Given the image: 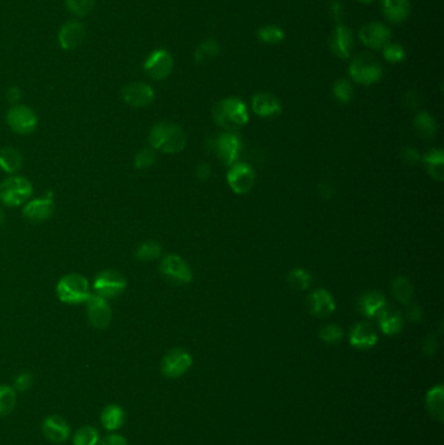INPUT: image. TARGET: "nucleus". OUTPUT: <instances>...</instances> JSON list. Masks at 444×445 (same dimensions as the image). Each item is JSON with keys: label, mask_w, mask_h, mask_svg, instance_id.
I'll return each mask as SVG.
<instances>
[{"label": "nucleus", "mask_w": 444, "mask_h": 445, "mask_svg": "<svg viewBox=\"0 0 444 445\" xmlns=\"http://www.w3.org/2000/svg\"><path fill=\"white\" fill-rule=\"evenodd\" d=\"M149 143L151 148L159 153L177 154L187 146V135L177 124L159 121L151 128Z\"/></svg>", "instance_id": "f257e3e1"}, {"label": "nucleus", "mask_w": 444, "mask_h": 445, "mask_svg": "<svg viewBox=\"0 0 444 445\" xmlns=\"http://www.w3.org/2000/svg\"><path fill=\"white\" fill-rule=\"evenodd\" d=\"M212 119L226 132H236L248 124V107L239 98H224L214 106Z\"/></svg>", "instance_id": "f03ea898"}, {"label": "nucleus", "mask_w": 444, "mask_h": 445, "mask_svg": "<svg viewBox=\"0 0 444 445\" xmlns=\"http://www.w3.org/2000/svg\"><path fill=\"white\" fill-rule=\"evenodd\" d=\"M55 292L61 302L67 305L86 304L91 296L89 280L77 272L64 275L61 277Z\"/></svg>", "instance_id": "7ed1b4c3"}, {"label": "nucleus", "mask_w": 444, "mask_h": 445, "mask_svg": "<svg viewBox=\"0 0 444 445\" xmlns=\"http://www.w3.org/2000/svg\"><path fill=\"white\" fill-rule=\"evenodd\" d=\"M33 195L31 180L21 175H11L0 184V200L7 208L24 206Z\"/></svg>", "instance_id": "20e7f679"}, {"label": "nucleus", "mask_w": 444, "mask_h": 445, "mask_svg": "<svg viewBox=\"0 0 444 445\" xmlns=\"http://www.w3.org/2000/svg\"><path fill=\"white\" fill-rule=\"evenodd\" d=\"M349 76L354 82L369 86L382 78L383 68L371 53L365 52L351 61Z\"/></svg>", "instance_id": "39448f33"}, {"label": "nucleus", "mask_w": 444, "mask_h": 445, "mask_svg": "<svg viewBox=\"0 0 444 445\" xmlns=\"http://www.w3.org/2000/svg\"><path fill=\"white\" fill-rule=\"evenodd\" d=\"M128 288V280L125 276L116 270L100 271L93 282V290L95 295L105 300H115L120 297Z\"/></svg>", "instance_id": "423d86ee"}, {"label": "nucleus", "mask_w": 444, "mask_h": 445, "mask_svg": "<svg viewBox=\"0 0 444 445\" xmlns=\"http://www.w3.org/2000/svg\"><path fill=\"white\" fill-rule=\"evenodd\" d=\"M159 271L167 282L175 285H184L193 280L192 268L189 267L188 263L177 254L165 255L160 260Z\"/></svg>", "instance_id": "0eeeda50"}, {"label": "nucleus", "mask_w": 444, "mask_h": 445, "mask_svg": "<svg viewBox=\"0 0 444 445\" xmlns=\"http://www.w3.org/2000/svg\"><path fill=\"white\" fill-rule=\"evenodd\" d=\"M7 124L15 133L31 134L37 129L38 116L25 104H14L6 115Z\"/></svg>", "instance_id": "6e6552de"}, {"label": "nucleus", "mask_w": 444, "mask_h": 445, "mask_svg": "<svg viewBox=\"0 0 444 445\" xmlns=\"http://www.w3.org/2000/svg\"><path fill=\"white\" fill-rule=\"evenodd\" d=\"M173 69V58L165 48H157L151 52L143 63L145 73L154 81H163Z\"/></svg>", "instance_id": "1a4fd4ad"}, {"label": "nucleus", "mask_w": 444, "mask_h": 445, "mask_svg": "<svg viewBox=\"0 0 444 445\" xmlns=\"http://www.w3.org/2000/svg\"><path fill=\"white\" fill-rule=\"evenodd\" d=\"M193 359L185 349L173 348L166 353L160 364L162 374L170 379H177L188 372Z\"/></svg>", "instance_id": "9d476101"}, {"label": "nucleus", "mask_w": 444, "mask_h": 445, "mask_svg": "<svg viewBox=\"0 0 444 445\" xmlns=\"http://www.w3.org/2000/svg\"><path fill=\"white\" fill-rule=\"evenodd\" d=\"M227 183L236 194H247L256 184V172L247 163H234L227 173Z\"/></svg>", "instance_id": "9b49d317"}, {"label": "nucleus", "mask_w": 444, "mask_h": 445, "mask_svg": "<svg viewBox=\"0 0 444 445\" xmlns=\"http://www.w3.org/2000/svg\"><path fill=\"white\" fill-rule=\"evenodd\" d=\"M86 314L89 323L97 329H105L113 320V309L108 300L95 293H91L86 301Z\"/></svg>", "instance_id": "f8f14e48"}, {"label": "nucleus", "mask_w": 444, "mask_h": 445, "mask_svg": "<svg viewBox=\"0 0 444 445\" xmlns=\"http://www.w3.org/2000/svg\"><path fill=\"white\" fill-rule=\"evenodd\" d=\"M121 98L130 107L143 108L153 103L155 93L146 82H130L121 90Z\"/></svg>", "instance_id": "ddd939ff"}, {"label": "nucleus", "mask_w": 444, "mask_h": 445, "mask_svg": "<svg viewBox=\"0 0 444 445\" xmlns=\"http://www.w3.org/2000/svg\"><path fill=\"white\" fill-rule=\"evenodd\" d=\"M55 203L53 194L47 193L43 197L29 200L23 208V215L31 222H42L48 220L53 215Z\"/></svg>", "instance_id": "4468645a"}, {"label": "nucleus", "mask_w": 444, "mask_h": 445, "mask_svg": "<svg viewBox=\"0 0 444 445\" xmlns=\"http://www.w3.org/2000/svg\"><path fill=\"white\" fill-rule=\"evenodd\" d=\"M358 37L366 47L373 50H381L391 42L392 33L390 28H387L384 24L370 23L362 26Z\"/></svg>", "instance_id": "2eb2a0df"}, {"label": "nucleus", "mask_w": 444, "mask_h": 445, "mask_svg": "<svg viewBox=\"0 0 444 445\" xmlns=\"http://www.w3.org/2000/svg\"><path fill=\"white\" fill-rule=\"evenodd\" d=\"M86 37V28L83 23L77 20H69L61 25L58 33V42L61 50L72 51L83 45Z\"/></svg>", "instance_id": "dca6fc26"}, {"label": "nucleus", "mask_w": 444, "mask_h": 445, "mask_svg": "<svg viewBox=\"0 0 444 445\" xmlns=\"http://www.w3.org/2000/svg\"><path fill=\"white\" fill-rule=\"evenodd\" d=\"M215 148L222 163L231 167L237 163L241 150L240 137L234 132L220 134L215 141Z\"/></svg>", "instance_id": "f3484780"}, {"label": "nucleus", "mask_w": 444, "mask_h": 445, "mask_svg": "<svg viewBox=\"0 0 444 445\" xmlns=\"http://www.w3.org/2000/svg\"><path fill=\"white\" fill-rule=\"evenodd\" d=\"M308 310L314 318H327L334 314L336 305L331 295L326 290H313L306 300Z\"/></svg>", "instance_id": "a211bd4d"}, {"label": "nucleus", "mask_w": 444, "mask_h": 445, "mask_svg": "<svg viewBox=\"0 0 444 445\" xmlns=\"http://www.w3.org/2000/svg\"><path fill=\"white\" fill-rule=\"evenodd\" d=\"M354 39L351 29L346 25H338L330 38L332 53L340 59H348L353 50Z\"/></svg>", "instance_id": "6ab92c4d"}, {"label": "nucleus", "mask_w": 444, "mask_h": 445, "mask_svg": "<svg viewBox=\"0 0 444 445\" xmlns=\"http://www.w3.org/2000/svg\"><path fill=\"white\" fill-rule=\"evenodd\" d=\"M378 342V334L376 329L369 323L360 322L354 324L349 334V344L356 349L368 350L376 347Z\"/></svg>", "instance_id": "aec40b11"}, {"label": "nucleus", "mask_w": 444, "mask_h": 445, "mask_svg": "<svg viewBox=\"0 0 444 445\" xmlns=\"http://www.w3.org/2000/svg\"><path fill=\"white\" fill-rule=\"evenodd\" d=\"M42 431L46 438L55 444H61L66 441L71 435V427L68 422L61 416H50L46 418L42 424Z\"/></svg>", "instance_id": "412c9836"}, {"label": "nucleus", "mask_w": 444, "mask_h": 445, "mask_svg": "<svg viewBox=\"0 0 444 445\" xmlns=\"http://www.w3.org/2000/svg\"><path fill=\"white\" fill-rule=\"evenodd\" d=\"M252 108L259 118H275L282 113V103L270 93H258L252 99Z\"/></svg>", "instance_id": "4be33fe9"}, {"label": "nucleus", "mask_w": 444, "mask_h": 445, "mask_svg": "<svg viewBox=\"0 0 444 445\" xmlns=\"http://www.w3.org/2000/svg\"><path fill=\"white\" fill-rule=\"evenodd\" d=\"M358 312L366 318H376L378 314L387 306L383 295L378 290H369L358 298Z\"/></svg>", "instance_id": "5701e85b"}, {"label": "nucleus", "mask_w": 444, "mask_h": 445, "mask_svg": "<svg viewBox=\"0 0 444 445\" xmlns=\"http://www.w3.org/2000/svg\"><path fill=\"white\" fill-rule=\"evenodd\" d=\"M382 11L387 20L391 23L399 24L406 21L411 14L409 0H383Z\"/></svg>", "instance_id": "b1692460"}, {"label": "nucleus", "mask_w": 444, "mask_h": 445, "mask_svg": "<svg viewBox=\"0 0 444 445\" xmlns=\"http://www.w3.org/2000/svg\"><path fill=\"white\" fill-rule=\"evenodd\" d=\"M376 318L382 332L387 336L398 334L403 329V315L395 309H388L386 306Z\"/></svg>", "instance_id": "393cba45"}, {"label": "nucleus", "mask_w": 444, "mask_h": 445, "mask_svg": "<svg viewBox=\"0 0 444 445\" xmlns=\"http://www.w3.org/2000/svg\"><path fill=\"white\" fill-rule=\"evenodd\" d=\"M24 165V156L17 148H0V168L9 175H17Z\"/></svg>", "instance_id": "a878e982"}, {"label": "nucleus", "mask_w": 444, "mask_h": 445, "mask_svg": "<svg viewBox=\"0 0 444 445\" xmlns=\"http://www.w3.org/2000/svg\"><path fill=\"white\" fill-rule=\"evenodd\" d=\"M422 162L426 165V170L431 178L437 181H443L444 178V154L440 148H433L426 153Z\"/></svg>", "instance_id": "bb28decb"}, {"label": "nucleus", "mask_w": 444, "mask_h": 445, "mask_svg": "<svg viewBox=\"0 0 444 445\" xmlns=\"http://www.w3.org/2000/svg\"><path fill=\"white\" fill-rule=\"evenodd\" d=\"M125 410L119 405H108L103 409L100 414V422L103 424L105 430L116 431L123 427L125 423Z\"/></svg>", "instance_id": "cd10ccee"}, {"label": "nucleus", "mask_w": 444, "mask_h": 445, "mask_svg": "<svg viewBox=\"0 0 444 445\" xmlns=\"http://www.w3.org/2000/svg\"><path fill=\"white\" fill-rule=\"evenodd\" d=\"M426 409L430 416L439 422L444 418V391L443 387L438 386L431 388L426 394Z\"/></svg>", "instance_id": "c85d7f7f"}, {"label": "nucleus", "mask_w": 444, "mask_h": 445, "mask_svg": "<svg viewBox=\"0 0 444 445\" xmlns=\"http://www.w3.org/2000/svg\"><path fill=\"white\" fill-rule=\"evenodd\" d=\"M415 132L422 138H433L438 133V124L429 112H420L413 121Z\"/></svg>", "instance_id": "c756f323"}, {"label": "nucleus", "mask_w": 444, "mask_h": 445, "mask_svg": "<svg viewBox=\"0 0 444 445\" xmlns=\"http://www.w3.org/2000/svg\"><path fill=\"white\" fill-rule=\"evenodd\" d=\"M391 293L393 298L400 304L409 305L413 298V285H412V282L408 280L407 277L398 276L392 282Z\"/></svg>", "instance_id": "7c9ffc66"}, {"label": "nucleus", "mask_w": 444, "mask_h": 445, "mask_svg": "<svg viewBox=\"0 0 444 445\" xmlns=\"http://www.w3.org/2000/svg\"><path fill=\"white\" fill-rule=\"evenodd\" d=\"M162 246L157 241H153V240H148L143 244L137 246L136 258L141 262H150V260H158L159 257L162 255Z\"/></svg>", "instance_id": "2f4dec72"}, {"label": "nucleus", "mask_w": 444, "mask_h": 445, "mask_svg": "<svg viewBox=\"0 0 444 445\" xmlns=\"http://www.w3.org/2000/svg\"><path fill=\"white\" fill-rule=\"evenodd\" d=\"M311 282V275L304 268H294L286 275V282L294 290H306Z\"/></svg>", "instance_id": "473e14b6"}, {"label": "nucleus", "mask_w": 444, "mask_h": 445, "mask_svg": "<svg viewBox=\"0 0 444 445\" xmlns=\"http://www.w3.org/2000/svg\"><path fill=\"white\" fill-rule=\"evenodd\" d=\"M219 50H220V47H219L218 41L214 38H209L198 46V48L195 52V59L198 63L210 61L211 59H214L218 55Z\"/></svg>", "instance_id": "72a5a7b5"}, {"label": "nucleus", "mask_w": 444, "mask_h": 445, "mask_svg": "<svg viewBox=\"0 0 444 445\" xmlns=\"http://www.w3.org/2000/svg\"><path fill=\"white\" fill-rule=\"evenodd\" d=\"M17 397L12 387L0 386V416H7L15 409Z\"/></svg>", "instance_id": "f704fd0d"}, {"label": "nucleus", "mask_w": 444, "mask_h": 445, "mask_svg": "<svg viewBox=\"0 0 444 445\" xmlns=\"http://www.w3.org/2000/svg\"><path fill=\"white\" fill-rule=\"evenodd\" d=\"M286 37L284 31L277 25H266L258 30V38L267 45H278Z\"/></svg>", "instance_id": "c9c22d12"}, {"label": "nucleus", "mask_w": 444, "mask_h": 445, "mask_svg": "<svg viewBox=\"0 0 444 445\" xmlns=\"http://www.w3.org/2000/svg\"><path fill=\"white\" fill-rule=\"evenodd\" d=\"M99 441V432L91 426H85L76 431L73 436L75 445H97Z\"/></svg>", "instance_id": "e433bc0d"}, {"label": "nucleus", "mask_w": 444, "mask_h": 445, "mask_svg": "<svg viewBox=\"0 0 444 445\" xmlns=\"http://www.w3.org/2000/svg\"><path fill=\"white\" fill-rule=\"evenodd\" d=\"M155 160H157V151L154 148H143L140 151H137L133 159V165L136 170L143 171V170L150 168L151 165L155 163Z\"/></svg>", "instance_id": "4c0bfd02"}, {"label": "nucleus", "mask_w": 444, "mask_h": 445, "mask_svg": "<svg viewBox=\"0 0 444 445\" xmlns=\"http://www.w3.org/2000/svg\"><path fill=\"white\" fill-rule=\"evenodd\" d=\"M334 96L339 101L340 103H349L354 97L353 85L348 80H338L334 85Z\"/></svg>", "instance_id": "58836bf2"}, {"label": "nucleus", "mask_w": 444, "mask_h": 445, "mask_svg": "<svg viewBox=\"0 0 444 445\" xmlns=\"http://www.w3.org/2000/svg\"><path fill=\"white\" fill-rule=\"evenodd\" d=\"M66 7L76 17L89 15L95 6V0H64Z\"/></svg>", "instance_id": "ea45409f"}, {"label": "nucleus", "mask_w": 444, "mask_h": 445, "mask_svg": "<svg viewBox=\"0 0 444 445\" xmlns=\"http://www.w3.org/2000/svg\"><path fill=\"white\" fill-rule=\"evenodd\" d=\"M318 336L326 344H338L343 339V331L336 324H329L319 329Z\"/></svg>", "instance_id": "a19ab883"}, {"label": "nucleus", "mask_w": 444, "mask_h": 445, "mask_svg": "<svg viewBox=\"0 0 444 445\" xmlns=\"http://www.w3.org/2000/svg\"><path fill=\"white\" fill-rule=\"evenodd\" d=\"M383 58L388 63H400L406 59V50L398 44H388L383 47Z\"/></svg>", "instance_id": "79ce46f5"}, {"label": "nucleus", "mask_w": 444, "mask_h": 445, "mask_svg": "<svg viewBox=\"0 0 444 445\" xmlns=\"http://www.w3.org/2000/svg\"><path fill=\"white\" fill-rule=\"evenodd\" d=\"M400 159H401L403 163L408 164V165H414V164L420 162L421 155H420V153L415 148H401V151H400Z\"/></svg>", "instance_id": "37998d69"}, {"label": "nucleus", "mask_w": 444, "mask_h": 445, "mask_svg": "<svg viewBox=\"0 0 444 445\" xmlns=\"http://www.w3.org/2000/svg\"><path fill=\"white\" fill-rule=\"evenodd\" d=\"M33 386V375L29 371H24L20 372L19 377L15 380V389L24 392L26 389H29Z\"/></svg>", "instance_id": "c03bdc74"}, {"label": "nucleus", "mask_w": 444, "mask_h": 445, "mask_svg": "<svg viewBox=\"0 0 444 445\" xmlns=\"http://www.w3.org/2000/svg\"><path fill=\"white\" fill-rule=\"evenodd\" d=\"M407 318L411 322H420L423 318V310L417 304H411L407 309Z\"/></svg>", "instance_id": "a18cd8bd"}, {"label": "nucleus", "mask_w": 444, "mask_h": 445, "mask_svg": "<svg viewBox=\"0 0 444 445\" xmlns=\"http://www.w3.org/2000/svg\"><path fill=\"white\" fill-rule=\"evenodd\" d=\"M21 97H23V93L19 86H9L6 91V98L9 103L19 104Z\"/></svg>", "instance_id": "49530a36"}, {"label": "nucleus", "mask_w": 444, "mask_h": 445, "mask_svg": "<svg viewBox=\"0 0 444 445\" xmlns=\"http://www.w3.org/2000/svg\"><path fill=\"white\" fill-rule=\"evenodd\" d=\"M97 445H128V441L121 435H108L98 441Z\"/></svg>", "instance_id": "de8ad7c7"}, {"label": "nucleus", "mask_w": 444, "mask_h": 445, "mask_svg": "<svg viewBox=\"0 0 444 445\" xmlns=\"http://www.w3.org/2000/svg\"><path fill=\"white\" fill-rule=\"evenodd\" d=\"M210 175L211 168L209 164L201 163L198 165V167H197L196 176L198 180H201V181H206V180H209Z\"/></svg>", "instance_id": "09e8293b"}, {"label": "nucleus", "mask_w": 444, "mask_h": 445, "mask_svg": "<svg viewBox=\"0 0 444 445\" xmlns=\"http://www.w3.org/2000/svg\"><path fill=\"white\" fill-rule=\"evenodd\" d=\"M404 103L407 104L408 107H411V108H415L420 104L418 94L413 90L408 91L407 94L404 96Z\"/></svg>", "instance_id": "8fccbe9b"}, {"label": "nucleus", "mask_w": 444, "mask_h": 445, "mask_svg": "<svg viewBox=\"0 0 444 445\" xmlns=\"http://www.w3.org/2000/svg\"><path fill=\"white\" fill-rule=\"evenodd\" d=\"M428 349H430L429 352H428V354H429V356L435 353V350H437V342H435V339H433V337H431L429 340H426L425 345H423V350L426 352Z\"/></svg>", "instance_id": "3c124183"}, {"label": "nucleus", "mask_w": 444, "mask_h": 445, "mask_svg": "<svg viewBox=\"0 0 444 445\" xmlns=\"http://www.w3.org/2000/svg\"><path fill=\"white\" fill-rule=\"evenodd\" d=\"M332 15L335 17H341V12H343V7L340 3H334V7H332Z\"/></svg>", "instance_id": "603ef678"}, {"label": "nucleus", "mask_w": 444, "mask_h": 445, "mask_svg": "<svg viewBox=\"0 0 444 445\" xmlns=\"http://www.w3.org/2000/svg\"><path fill=\"white\" fill-rule=\"evenodd\" d=\"M4 219H6V218H4V213H3L1 208H0V228H1L3 224H4Z\"/></svg>", "instance_id": "864d4df0"}, {"label": "nucleus", "mask_w": 444, "mask_h": 445, "mask_svg": "<svg viewBox=\"0 0 444 445\" xmlns=\"http://www.w3.org/2000/svg\"><path fill=\"white\" fill-rule=\"evenodd\" d=\"M360 3H363V4H369V3H373L374 0H358Z\"/></svg>", "instance_id": "5fc2aeb1"}]
</instances>
